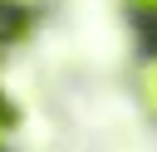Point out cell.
Here are the masks:
<instances>
[{
  "instance_id": "cell-4",
  "label": "cell",
  "mask_w": 157,
  "mask_h": 152,
  "mask_svg": "<svg viewBox=\"0 0 157 152\" xmlns=\"http://www.w3.org/2000/svg\"><path fill=\"white\" fill-rule=\"evenodd\" d=\"M128 10L137 20H157V0H128Z\"/></svg>"
},
{
  "instance_id": "cell-1",
  "label": "cell",
  "mask_w": 157,
  "mask_h": 152,
  "mask_svg": "<svg viewBox=\"0 0 157 152\" xmlns=\"http://www.w3.org/2000/svg\"><path fill=\"white\" fill-rule=\"evenodd\" d=\"M137 83H142V98H147V108L157 113V54L142 64V74H137Z\"/></svg>"
},
{
  "instance_id": "cell-3",
  "label": "cell",
  "mask_w": 157,
  "mask_h": 152,
  "mask_svg": "<svg viewBox=\"0 0 157 152\" xmlns=\"http://www.w3.org/2000/svg\"><path fill=\"white\" fill-rule=\"evenodd\" d=\"M44 5H49V0H0V10H15V15H25V20H29L34 10H44Z\"/></svg>"
},
{
  "instance_id": "cell-2",
  "label": "cell",
  "mask_w": 157,
  "mask_h": 152,
  "mask_svg": "<svg viewBox=\"0 0 157 152\" xmlns=\"http://www.w3.org/2000/svg\"><path fill=\"white\" fill-rule=\"evenodd\" d=\"M10 137H15V108H10L5 93H0V152L10 147Z\"/></svg>"
}]
</instances>
